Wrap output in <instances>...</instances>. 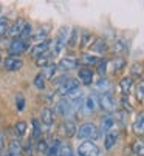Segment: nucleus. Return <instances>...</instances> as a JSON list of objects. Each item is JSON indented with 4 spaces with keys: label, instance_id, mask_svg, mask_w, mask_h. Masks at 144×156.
Segmentation results:
<instances>
[{
    "label": "nucleus",
    "instance_id": "6e6552de",
    "mask_svg": "<svg viewBox=\"0 0 144 156\" xmlns=\"http://www.w3.org/2000/svg\"><path fill=\"white\" fill-rule=\"evenodd\" d=\"M50 48H51V40H43V42L34 43V45L28 50V53H30V56H31V57L37 59V57H40V56L46 54L48 51H50Z\"/></svg>",
    "mask_w": 144,
    "mask_h": 156
},
{
    "label": "nucleus",
    "instance_id": "a211bd4d",
    "mask_svg": "<svg viewBox=\"0 0 144 156\" xmlns=\"http://www.w3.org/2000/svg\"><path fill=\"white\" fill-rule=\"evenodd\" d=\"M54 110H51V108H48V107H45V108H42V111H40V122L45 125V127H51L53 124H54Z\"/></svg>",
    "mask_w": 144,
    "mask_h": 156
},
{
    "label": "nucleus",
    "instance_id": "20e7f679",
    "mask_svg": "<svg viewBox=\"0 0 144 156\" xmlns=\"http://www.w3.org/2000/svg\"><path fill=\"white\" fill-rule=\"evenodd\" d=\"M99 108H102L105 113L112 115L118 110V104L116 99L112 93H105V94H99Z\"/></svg>",
    "mask_w": 144,
    "mask_h": 156
},
{
    "label": "nucleus",
    "instance_id": "7c9ffc66",
    "mask_svg": "<svg viewBox=\"0 0 144 156\" xmlns=\"http://www.w3.org/2000/svg\"><path fill=\"white\" fill-rule=\"evenodd\" d=\"M132 151L136 156H144V141L141 139H135L132 144Z\"/></svg>",
    "mask_w": 144,
    "mask_h": 156
},
{
    "label": "nucleus",
    "instance_id": "4be33fe9",
    "mask_svg": "<svg viewBox=\"0 0 144 156\" xmlns=\"http://www.w3.org/2000/svg\"><path fill=\"white\" fill-rule=\"evenodd\" d=\"M61 139L59 138H53L51 141H48V150H46V156H56L59 154V150H61Z\"/></svg>",
    "mask_w": 144,
    "mask_h": 156
},
{
    "label": "nucleus",
    "instance_id": "f257e3e1",
    "mask_svg": "<svg viewBox=\"0 0 144 156\" xmlns=\"http://www.w3.org/2000/svg\"><path fill=\"white\" fill-rule=\"evenodd\" d=\"M101 135H102V133H101L99 127L94 125L93 122H84V124H81L78 127V131H76V138L79 141H82V142H85V141L94 142V141H98L101 138Z\"/></svg>",
    "mask_w": 144,
    "mask_h": 156
},
{
    "label": "nucleus",
    "instance_id": "2eb2a0df",
    "mask_svg": "<svg viewBox=\"0 0 144 156\" xmlns=\"http://www.w3.org/2000/svg\"><path fill=\"white\" fill-rule=\"evenodd\" d=\"M78 80H79V83H82L85 87L93 85V71L88 66H82V68L78 70Z\"/></svg>",
    "mask_w": 144,
    "mask_h": 156
},
{
    "label": "nucleus",
    "instance_id": "bb28decb",
    "mask_svg": "<svg viewBox=\"0 0 144 156\" xmlns=\"http://www.w3.org/2000/svg\"><path fill=\"white\" fill-rule=\"evenodd\" d=\"M96 73L99 74V77H105L109 73V60L107 59H101L99 63L96 65Z\"/></svg>",
    "mask_w": 144,
    "mask_h": 156
},
{
    "label": "nucleus",
    "instance_id": "0eeeda50",
    "mask_svg": "<svg viewBox=\"0 0 144 156\" xmlns=\"http://www.w3.org/2000/svg\"><path fill=\"white\" fill-rule=\"evenodd\" d=\"M81 65V60L73 57V56H65L59 60L57 63V68L61 71H73V70H78Z\"/></svg>",
    "mask_w": 144,
    "mask_h": 156
},
{
    "label": "nucleus",
    "instance_id": "ea45409f",
    "mask_svg": "<svg viewBox=\"0 0 144 156\" xmlns=\"http://www.w3.org/2000/svg\"><path fill=\"white\" fill-rule=\"evenodd\" d=\"M78 30L75 28V30H71V34H70V39H68V43H67V45L68 47H75L76 45V43H78Z\"/></svg>",
    "mask_w": 144,
    "mask_h": 156
},
{
    "label": "nucleus",
    "instance_id": "4468645a",
    "mask_svg": "<svg viewBox=\"0 0 144 156\" xmlns=\"http://www.w3.org/2000/svg\"><path fill=\"white\" fill-rule=\"evenodd\" d=\"M93 88H94V91L99 93V94L110 93V90H112V80L109 77H99L98 80L93 83Z\"/></svg>",
    "mask_w": 144,
    "mask_h": 156
},
{
    "label": "nucleus",
    "instance_id": "cd10ccee",
    "mask_svg": "<svg viewBox=\"0 0 144 156\" xmlns=\"http://www.w3.org/2000/svg\"><path fill=\"white\" fill-rule=\"evenodd\" d=\"M9 27H11V25H9V20H8V17H5V16H0V39L6 37Z\"/></svg>",
    "mask_w": 144,
    "mask_h": 156
},
{
    "label": "nucleus",
    "instance_id": "9b49d317",
    "mask_svg": "<svg viewBox=\"0 0 144 156\" xmlns=\"http://www.w3.org/2000/svg\"><path fill=\"white\" fill-rule=\"evenodd\" d=\"M28 23V22H25L23 19H17L14 23H11V27H9V30H8V34H6V37H13V39H17V37H20L22 36V31H23V28H25V25Z\"/></svg>",
    "mask_w": 144,
    "mask_h": 156
},
{
    "label": "nucleus",
    "instance_id": "f03ea898",
    "mask_svg": "<svg viewBox=\"0 0 144 156\" xmlns=\"http://www.w3.org/2000/svg\"><path fill=\"white\" fill-rule=\"evenodd\" d=\"M28 50H30V40L17 37V39H13L11 40V45L8 48V54L9 56H14V57H19L20 54H23V53L28 51Z\"/></svg>",
    "mask_w": 144,
    "mask_h": 156
},
{
    "label": "nucleus",
    "instance_id": "7ed1b4c3",
    "mask_svg": "<svg viewBox=\"0 0 144 156\" xmlns=\"http://www.w3.org/2000/svg\"><path fill=\"white\" fill-rule=\"evenodd\" d=\"M78 156H101V148L96 142L85 141L78 147Z\"/></svg>",
    "mask_w": 144,
    "mask_h": 156
},
{
    "label": "nucleus",
    "instance_id": "ddd939ff",
    "mask_svg": "<svg viewBox=\"0 0 144 156\" xmlns=\"http://www.w3.org/2000/svg\"><path fill=\"white\" fill-rule=\"evenodd\" d=\"M3 66L6 71H19L23 66V60L20 57H14V56H8L3 60Z\"/></svg>",
    "mask_w": 144,
    "mask_h": 156
},
{
    "label": "nucleus",
    "instance_id": "37998d69",
    "mask_svg": "<svg viewBox=\"0 0 144 156\" xmlns=\"http://www.w3.org/2000/svg\"><path fill=\"white\" fill-rule=\"evenodd\" d=\"M3 148H5V133L0 131V153L3 151Z\"/></svg>",
    "mask_w": 144,
    "mask_h": 156
},
{
    "label": "nucleus",
    "instance_id": "f704fd0d",
    "mask_svg": "<svg viewBox=\"0 0 144 156\" xmlns=\"http://www.w3.org/2000/svg\"><path fill=\"white\" fill-rule=\"evenodd\" d=\"M119 104H121V110H124L126 113H132L133 111V105L130 104V101H129V98H126V96H123L121 99H119Z\"/></svg>",
    "mask_w": 144,
    "mask_h": 156
},
{
    "label": "nucleus",
    "instance_id": "f8f14e48",
    "mask_svg": "<svg viewBox=\"0 0 144 156\" xmlns=\"http://www.w3.org/2000/svg\"><path fill=\"white\" fill-rule=\"evenodd\" d=\"M126 68V59L124 57H115L112 60H109V73H112L113 76L119 74L123 70Z\"/></svg>",
    "mask_w": 144,
    "mask_h": 156
},
{
    "label": "nucleus",
    "instance_id": "423d86ee",
    "mask_svg": "<svg viewBox=\"0 0 144 156\" xmlns=\"http://www.w3.org/2000/svg\"><path fill=\"white\" fill-rule=\"evenodd\" d=\"M82 110L85 111L87 115H91V113H94V111H98V110H99V94L90 93L88 96H85ZM82 110H81V111H82Z\"/></svg>",
    "mask_w": 144,
    "mask_h": 156
},
{
    "label": "nucleus",
    "instance_id": "c85d7f7f",
    "mask_svg": "<svg viewBox=\"0 0 144 156\" xmlns=\"http://www.w3.org/2000/svg\"><path fill=\"white\" fill-rule=\"evenodd\" d=\"M33 124V135H31V141H39L40 136H42V128H40V121L39 119H33L31 121Z\"/></svg>",
    "mask_w": 144,
    "mask_h": 156
},
{
    "label": "nucleus",
    "instance_id": "5701e85b",
    "mask_svg": "<svg viewBox=\"0 0 144 156\" xmlns=\"http://www.w3.org/2000/svg\"><path fill=\"white\" fill-rule=\"evenodd\" d=\"M79 60L84 63V66H90V65H98L99 60H101V57L99 56H94V54H90V53H84Z\"/></svg>",
    "mask_w": 144,
    "mask_h": 156
},
{
    "label": "nucleus",
    "instance_id": "4c0bfd02",
    "mask_svg": "<svg viewBox=\"0 0 144 156\" xmlns=\"http://www.w3.org/2000/svg\"><path fill=\"white\" fill-rule=\"evenodd\" d=\"M59 156H75L71 145L70 144H62L61 145V150H59Z\"/></svg>",
    "mask_w": 144,
    "mask_h": 156
},
{
    "label": "nucleus",
    "instance_id": "49530a36",
    "mask_svg": "<svg viewBox=\"0 0 144 156\" xmlns=\"http://www.w3.org/2000/svg\"><path fill=\"white\" fill-rule=\"evenodd\" d=\"M56 156H59V154H56Z\"/></svg>",
    "mask_w": 144,
    "mask_h": 156
},
{
    "label": "nucleus",
    "instance_id": "473e14b6",
    "mask_svg": "<svg viewBox=\"0 0 144 156\" xmlns=\"http://www.w3.org/2000/svg\"><path fill=\"white\" fill-rule=\"evenodd\" d=\"M112 51H113L115 54H119V56H121L123 53H126V51H127V47H126V43H124L123 40H116V42L113 43Z\"/></svg>",
    "mask_w": 144,
    "mask_h": 156
},
{
    "label": "nucleus",
    "instance_id": "a19ab883",
    "mask_svg": "<svg viewBox=\"0 0 144 156\" xmlns=\"http://www.w3.org/2000/svg\"><path fill=\"white\" fill-rule=\"evenodd\" d=\"M46 150H48V141L46 139H39L37 141V151L46 154Z\"/></svg>",
    "mask_w": 144,
    "mask_h": 156
},
{
    "label": "nucleus",
    "instance_id": "393cba45",
    "mask_svg": "<svg viewBox=\"0 0 144 156\" xmlns=\"http://www.w3.org/2000/svg\"><path fill=\"white\" fill-rule=\"evenodd\" d=\"M91 51L98 54H104L107 51V42L104 39H96V42H93L91 45Z\"/></svg>",
    "mask_w": 144,
    "mask_h": 156
},
{
    "label": "nucleus",
    "instance_id": "e433bc0d",
    "mask_svg": "<svg viewBox=\"0 0 144 156\" xmlns=\"http://www.w3.org/2000/svg\"><path fill=\"white\" fill-rule=\"evenodd\" d=\"M25 105H27L25 96H23L22 93H17V94H16V108H17L19 111H23V110H25Z\"/></svg>",
    "mask_w": 144,
    "mask_h": 156
},
{
    "label": "nucleus",
    "instance_id": "de8ad7c7",
    "mask_svg": "<svg viewBox=\"0 0 144 156\" xmlns=\"http://www.w3.org/2000/svg\"><path fill=\"white\" fill-rule=\"evenodd\" d=\"M5 156H6V154H5Z\"/></svg>",
    "mask_w": 144,
    "mask_h": 156
},
{
    "label": "nucleus",
    "instance_id": "a18cd8bd",
    "mask_svg": "<svg viewBox=\"0 0 144 156\" xmlns=\"http://www.w3.org/2000/svg\"><path fill=\"white\" fill-rule=\"evenodd\" d=\"M0 12H2V6H0Z\"/></svg>",
    "mask_w": 144,
    "mask_h": 156
},
{
    "label": "nucleus",
    "instance_id": "79ce46f5",
    "mask_svg": "<svg viewBox=\"0 0 144 156\" xmlns=\"http://www.w3.org/2000/svg\"><path fill=\"white\" fill-rule=\"evenodd\" d=\"M70 79V76H67V74H62V76H59V77H54L51 82H53V85H56V87H61L65 80H68Z\"/></svg>",
    "mask_w": 144,
    "mask_h": 156
},
{
    "label": "nucleus",
    "instance_id": "9d476101",
    "mask_svg": "<svg viewBox=\"0 0 144 156\" xmlns=\"http://www.w3.org/2000/svg\"><path fill=\"white\" fill-rule=\"evenodd\" d=\"M59 130H61V135H62V136H65V138H73V136H76L78 127H76V124L71 121V119H65V121L61 124Z\"/></svg>",
    "mask_w": 144,
    "mask_h": 156
},
{
    "label": "nucleus",
    "instance_id": "f3484780",
    "mask_svg": "<svg viewBox=\"0 0 144 156\" xmlns=\"http://www.w3.org/2000/svg\"><path fill=\"white\" fill-rule=\"evenodd\" d=\"M132 131L136 136H144V110L136 115V118L132 124Z\"/></svg>",
    "mask_w": 144,
    "mask_h": 156
},
{
    "label": "nucleus",
    "instance_id": "c03bdc74",
    "mask_svg": "<svg viewBox=\"0 0 144 156\" xmlns=\"http://www.w3.org/2000/svg\"><path fill=\"white\" fill-rule=\"evenodd\" d=\"M0 63H2V56H0Z\"/></svg>",
    "mask_w": 144,
    "mask_h": 156
},
{
    "label": "nucleus",
    "instance_id": "412c9836",
    "mask_svg": "<svg viewBox=\"0 0 144 156\" xmlns=\"http://www.w3.org/2000/svg\"><path fill=\"white\" fill-rule=\"evenodd\" d=\"M57 70H59V68H57L56 63H48L46 66H43V68H42L40 73H42V76L45 77V80H53Z\"/></svg>",
    "mask_w": 144,
    "mask_h": 156
},
{
    "label": "nucleus",
    "instance_id": "1a4fd4ad",
    "mask_svg": "<svg viewBox=\"0 0 144 156\" xmlns=\"http://www.w3.org/2000/svg\"><path fill=\"white\" fill-rule=\"evenodd\" d=\"M115 124H116V121H115V116L113 115H109V113H105L102 118H101V121H99V130H101V133H104V136L107 135L109 131H112V130H115Z\"/></svg>",
    "mask_w": 144,
    "mask_h": 156
},
{
    "label": "nucleus",
    "instance_id": "2f4dec72",
    "mask_svg": "<svg viewBox=\"0 0 144 156\" xmlns=\"http://www.w3.org/2000/svg\"><path fill=\"white\" fill-rule=\"evenodd\" d=\"M93 42H94V40H93V34L88 33V31H82L81 40H79V45H81V47H88L90 43H93Z\"/></svg>",
    "mask_w": 144,
    "mask_h": 156
},
{
    "label": "nucleus",
    "instance_id": "58836bf2",
    "mask_svg": "<svg viewBox=\"0 0 144 156\" xmlns=\"http://www.w3.org/2000/svg\"><path fill=\"white\" fill-rule=\"evenodd\" d=\"M31 36H33V27H31L30 23H27L25 28H23V31H22V36H20V37L25 39V40H30Z\"/></svg>",
    "mask_w": 144,
    "mask_h": 156
},
{
    "label": "nucleus",
    "instance_id": "39448f33",
    "mask_svg": "<svg viewBox=\"0 0 144 156\" xmlns=\"http://www.w3.org/2000/svg\"><path fill=\"white\" fill-rule=\"evenodd\" d=\"M79 80L78 79H75V77H70L68 80H65L61 87H57V94L61 96V98H65V96H68V94H71V93H75V91H78L79 90Z\"/></svg>",
    "mask_w": 144,
    "mask_h": 156
},
{
    "label": "nucleus",
    "instance_id": "a878e982",
    "mask_svg": "<svg viewBox=\"0 0 144 156\" xmlns=\"http://www.w3.org/2000/svg\"><path fill=\"white\" fill-rule=\"evenodd\" d=\"M142 73H144V65H142L141 62L132 63V66H130V77H132V79H133V77H139V79H141Z\"/></svg>",
    "mask_w": 144,
    "mask_h": 156
},
{
    "label": "nucleus",
    "instance_id": "c756f323",
    "mask_svg": "<svg viewBox=\"0 0 144 156\" xmlns=\"http://www.w3.org/2000/svg\"><path fill=\"white\" fill-rule=\"evenodd\" d=\"M135 96L139 104L144 102V79H139V82L135 85Z\"/></svg>",
    "mask_w": 144,
    "mask_h": 156
},
{
    "label": "nucleus",
    "instance_id": "c9c22d12",
    "mask_svg": "<svg viewBox=\"0 0 144 156\" xmlns=\"http://www.w3.org/2000/svg\"><path fill=\"white\" fill-rule=\"evenodd\" d=\"M33 83H34V87L37 88V90H45V77L42 76V73H39V74H36L34 76V80H33Z\"/></svg>",
    "mask_w": 144,
    "mask_h": 156
},
{
    "label": "nucleus",
    "instance_id": "dca6fc26",
    "mask_svg": "<svg viewBox=\"0 0 144 156\" xmlns=\"http://www.w3.org/2000/svg\"><path fill=\"white\" fill-rule=\"evenodd\" d=\"M133 88H135V83H133V79L130 76H126V77H123L121 80H119V90H121L123 96L129 98L133 91Z\"/></svg>",
    "mask_w": 144,
    "mask_h": 156
},
{
    "label": "nucleus",
    "instance_id": "72a5a7b5",
    "mask_svg": "<svg viewBox=\"0 0 144 156\" xmlns=\"http://www.w3.org/2000/svg\"><path fill=\"white\" fill-rule=\"evenodd\" d=\"M51 53L50 51H48L46 54H43V56H40V57H37L36 59V65L37 66H40V68H43V66H46L48 63H50V60H51Z\"/></svg>",
    "mask_w": 144,
    "mask_h": 156
},
{
    "label": "nucleus",
    "instance_id": "b1692460",
    "mask_svg": "<svg viewBox=\"0 0 144 156\" xmlns=\"http://www.w3.org/2000/svg\"><path fill=\"white\" fill-rule=\"evenodd\" d=\"M14 135L17 136V139L19 138H23L27 135V130H28V125H27V122L25 121H19V122H16L14 124Z\"/></svg>",
    "mask_w": 144,
    "mask_h": 156
},
{
    "label": "nucleus",
    "instance_id": "aec40b11",
    "mask_svg": "<svg viewBox=\"0 0 144 156\" xmlns=\"http://www.w3.org/2000/svg\"><path fill=\"white\" fill-rule=\"evenodd\" d=\"M23 151V145L19 139H13L9 141L8 144V151H6V156H20Z\"/></svg>",
    "mask_w": 144,
    "mask_h": 156
},
{
    "label": "nucleus",
    "instance_id": "6ab92c4d",
    "mask_svg": "<svg viewBox=\"0 0 144 156\" xmlns=\"http://www.w3.org/2000/svg\"><path fill=\"white\" fill-rule=\"evenodd\" d=\"M118 141H119V131L115 128V130L109 131L107 135L104 136V147H105L107 150H112V148L118 144Z\"/></svg>",
    "mask_w": 144,
    "mask_h": 156
}]
</instances>
